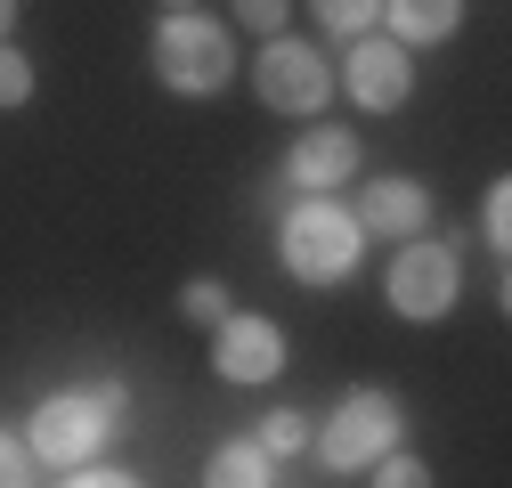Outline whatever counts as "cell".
Wrapping results in <instances>:
<instances>
[{"label":"cell","instance_id":"9a60e30c","mask_svg":"<svg viewBox=\"0 0 512 488\" xmlns=\"http://www.w3.org/2000/svg\"><path fill=\"white\" fill-rule=\"evenodd\" d=\"M317 17H326L334 33H358L366 17H382V0H317Z\"/></svg>","mask_w":512,"mask_h":488},{"label":"cell","instance_id":"52a82bcc","mask_svg":"<svg viewBox=\"0 0 512 488\" xmlns=\"http://www.w3.org/2000/svg\"><path fill=\"white\" fill-rule=\"evenodd\" d=\"M212 366L228 383H269L285 366V334L269 318H220V342H212Z\"/></svg>","mask_w":512,"mask_h":488},{"label":"cell","instance_id":"277c9868","mask_svg":"<svg viewBox=\"0 0 512 488\" xmlns=\"http://www.w3.org/2000/svg\"><path fill=\"white\" fill-rule=\"evenodd\" d=\"M391 310L399 318H447L456 310V253L447 244H407L391 261Z\"/></svg>","mask_w":512,"mask_h":488},{"label":"cell","instance_id":"2e32d148","mask_svg":"<svg viewBox=\"0 0 512 488\" xmlns=\"http://www.w3.org/2000/svg\"><path fill=\"white\" fill-rule=\"evenodd\" d=\"M179 310H187V318H212V326H220V318H228V293L204 277V285H187V301H179Z\"/></svg>","mask_w":512,"mask_h":488},{"label":"cell","instance_id":"30bf717a","mask_svg":"<svg viewBox=\"0 0 512 488\" xmlns=\"http://www.w3.org/2000/svg\"><path fill=\"white\" fill-rule=\"evenodd\" d=\"M431 220V196L415 188V179H374V188L358 196V228H382V236H415Z\"/></svg>","mask_w":512,"mask_h":488},{"label":"cell","instance_id":"5bb4252c","mask_svg":"<svg viewBox=\"0 0 512 488\" xmlns=\"http://www.w3.org/2000/svg\"><path fill=\"white\" fill-rule=\"evenodd\" d=\"M25 98H33V66L17 49H0V106H25Z\"/></svg>","mask_w":512,"mask_h":488},{"label":"cell","instance_id":"4fadbf2b","mask_svg":"<svg viewBox=\"0 0 512 488\" xmlns=\"http://www.w3.org/2000/svg\"><path fill=\"white\" fill-rule=\"evenodd\" d=\"M261 448H269V456H293V448H309V423H301L293 407H285V415H269V432H261Z\"/></svg>","mask_w":512,"mask_h":488},{"label":"cell","instance_id":"7402d4cb","mask_svg":"<svg viewBox=\"0 0 512 488\" xmlns=\"http://www.w3.org/2000/svg\"><path fill=\"white\" fill-rule=\"evenodd\" d=\"M171 9H187V0H171Z\"/></svg>","mask_w":512,"mask_h":488},{"label":"cell","instance_id":"7c38bea8","mask_svg":"<svg viewBox=\"0 0 512 488\" xmlns=\"http://www.w3.org/2000/svg\"><path fill=\"white\" fill-rule=\"evenodd\" d=\"M212 480H220V488H261V480H269V448H261V440H228V448L212 456Z\"/></svg>","mask_w":512,"mask_h":488},{"label":"cell","instance_id":"8992f818","mask_svg":"<svg viewBox=\"0 0 512 488\" xmlns=\"http://www.w3.org/2000/svg\"><path fill=\"white\" fill-rule=\"evenodd\" d=\"M334 74H326V57H317L309 41H269L261 49V98L277 114H309V106H326Z\"/></svg>","mask_w":512,"mask_h":488},{"label":"cell","instance_id":"3957f363","mask_svg":"<svg viewBox=\"0 0 512 488\" xmlns=\"http://www.w3.org/2000/svg\"><path fill=\"white\" fill-rule=\"evenodd\" d=\"M155 74H163L171 90H187V98H212V90L228 82V33H220L212 17H163V33H155Z\"/></svg>","mask_w":512,"mask_h":488},{"label":"cell","instance_id":"ba28073f","mask_svg":"<svg viewBox=\"0 0 512 488\" xmlns=\"http://www.w3.org/2000/svg\"><path fill=\"white\" fill-rule=\"evenodd\" d=\"M342 82H350V98H358V106H374V114H382V106H399V98H407V82H415V74H407V49H399V41H358Z\"/></svg>","mask_w":512,"mask_h":488},{"label":"cell","instance_id":"8fae6325","mask_svg":"<svg viewBox=\"0 0 512 488\" xmlns=\"http://www.w3.org/2000/svg\"><path fill=\"white\" fill-rule=\"evenodd\" d=\"M399 41H447L456 33V0H391Z\"/></svg>","mask_w":512,"mask_h":488},{"label":"cell","instance_id":"e0dca14e","mask_svg":"<svg viewBox=\"0 0 512 488\" xmlns=\"http://www.w3.org/2000/svg\"><path fill=\"white\" fill-rule=\"evenodd\" d=\"M374 480H382V488H423L431 472H423L415 456H391V448H382V472H374Z\"/></svg>","mask_w":512,"mask_h":488},{"label":"cell","instance_id":"6da1fadb","mask_svg":"<svg viewBox=\"0 0 512 488\" xmlns=\"http://www.w3.org/2000/svg\"><path fill=\"white\" fill-rule=\"evenodd\" d=\"M358 244H366V228H358V212H342V204H301V212H285V236H277V253H285V269L301 277V285H342L350 277V261H358Z\"/></svg>","mask_w":512,"mask_h":488},{"label":"cell","instance_id":"ffe728a7","mask_svg":"<svg viewBox=\"0 0 512 488\" xmlns=\"http://www.w3.org/2000/svg\"><path fill=\"white\" fill-rule=\"evenodd\" d=\"M17 480H25V440L0 432V488H17Z\"/></svg>","mask_w":512,"mask_h":488},{"label":"cell","instance_id":"ac0fdd59","mask_svg":"<svg viewBox=\"0 0 512 488\" xmlns=\"http://www.w3.org/2000/svg\"><path fill=\"white\" fill-rule=\"evenodd\" d=\"M236 17L261 25V33H277V25H285V0H236Z\"/></svg>","mask_w":512,"mask_h":488},{"label":"cell","instance_id":"44dd1931","mask_svg":"<svg viewBox=\"0 0 512 488\" xmlns=\"http://www.w3.org/2000/svg\"><path fill=\"white\" fill-rule=\"evenodd\" d=\"M9 17H17V0H0V33H9Z\"/></svg>","mask_w":512,"mask_h":488},{"label":"cell","instance_id":"5b68a950","mask_svg":"<svg viewBox=\"0 0 512 488\" xmlns=\"http://www.w3.org/2000/svg\"><path fill=\"white\" fill-rule=\"evenodd\" d=\"M399 440V399L391 391H350L326 423V456L334 464H374L382 448Z\"/></svg>","mask_w":512,"mask_h":488},{"label":"cell","instance_id":"7a4b0ae2","mask_svg":"<svg viewBox=\"0 0 512 488\" xmlns=\"http://www.w3.org/2000/svg\"><path fill=\"white\" fill-rule=\"evenodd\" d=\"M114 407H122V391L114 383H98V391H57V399H41V415H33V448L49 456V464H82V456H98V440H106V423H114Z\"/></svg>","mask_w":512,"mask_h":488},{"label":"cell","instance_id":"9c48e42d","mask_svg":"<svg viewBox=\"0 0 512 488\" xmlns=\"http://www.w3.org/2000/svg\"><path fill=\"white\" fill-rule=\"evenodd\" d=\"M358 171V139L350 131H309L293 155H285V179L293 188H334V179Z\"/></svg>","mask_w":512,"mask_h":488},{"label":"cell","instance_id":"d6986e66","mask_svg":"<svg viewBox=\"0 0 512 488\" xmlns=\"http://www.w3.org/2000/svg\"><path fill=\"white\" fill-rule=\"evenodd\" d=\"M504 212H512V196H504V188H488V212H480V228H488V244H504V228H512Z\"/></svg>","mask_w":512,"mask_h":488}]
</instances>
